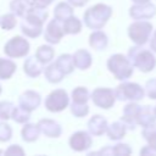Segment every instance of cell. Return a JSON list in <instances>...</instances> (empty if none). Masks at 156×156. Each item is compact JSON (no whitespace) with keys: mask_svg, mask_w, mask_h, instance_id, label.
I'll return each instance as SVG.
<instances>
[{"mask_svg":"<svg viewBox=\"0 0 156 156\" xmlns=\"http://www.w3.org/2000/svg\"><path fill=\"white\" fill-rule=\"evenodd\" d=\"M65 29H63V24L61 21H58L57 18L54 17V20H50L49 23L46 24L45 29H44V39L51 44H58L61 41V39L65 35Z\"/></svg>","mask_w":156,"mask_h":156,"instance_id":"obj_9","label":"cell"},{"mask_svg":"<svg viewBox=\"0 0 156 156\" xmlns=\"http://www.w3.org/2000/svg\"><path fill=\"white\" fill-rule=\"evenodd\" d=\"M73 56V61H74V66L78 69H88L91 66V55L89 51H87L85 49H78L77 51H74Z\"/></svg>","mask_w":156,"mask_h":156,"instance_id":"obj_17","label":"cell"},{"mask_svg":"<svg viewBox=\"0 0 156 156\" xmlns=\"http://www.w3.org/2000/svg\"><path fill=\"white\" fill-rule=\"evenodd\" d=\"M38 126L41 130V134H44L48 138H58L62 134L61 126L54 119L43 118L38 122Z\"/></svg>","mask_w":156,"mask_h":156,"instance_id":"obj_13","label":"cell"},{"mask_svg":"<svg viewBox=\"0 0 156 156\" xmlns=\"http://www.w3.org/2000/svg\"><path fill=\"white\" fill-rule=\"evenodd\" d=\"M1 91H2V87L0 85V94H1Z\"/></svg>","mask_w":156,"mask_h":156,"instance_id":"obj_43","label":"cell"},{"mask_svg":"<svg viewBox=\"0 0 156 156\" xmlns=\"http://www.w3.org/2000/svg\"><path fill=\"white\" fill-rule=\"evenodd\" d=\"M63 24V29H65V33L66 34H69V35H74V34H78L80 30H82V22L78 17L76 16H71L68 17L67 20H65L62 22Z\"/></svg>","mask_w":156,"mask_h":156,"instance_id":"obj_26","label":"cell"},{"mask_svg":"<svg viewBox=\"0 0 156 156\" xmlns=\"http://www.w3.org/2000/svg\"><path fill=\"white\" fill-rule=\"evenodd\" d=\"M91 98V94L85 87H77L71 93V99L73 102L78 104H88V100Z\"/></svg>","mask_w":156,"mask_h":156,"instance_id":"obj_29","label":"cell"},{"mask_svg":"<svg viewBox=\"0 0 156 156\" xmlns=\"http://www.w3.org/2000/svg\"><path fill=\"white\" fill-rule=\"evenodd\" d=\"M146 87H147V95L152 99H156V80H149Z\"/></svg>","mask_w":156,"mask_h":156,"instance_id":"obj_38","label":"cell"},{"mask_svg":"<svg viewBox=\"0 0 156 156\" xmlns=\"http://www.w3.org/2000/svg\"><path fill=\"white\" fill-rule=\"evenodd\" d=\"M107 44H108L107 35H106L102 30H100V29L94 30V32L89 35V45H90L94 50L101 51V50L106 49Z\"/></svg>","mask_w":156,"mask_h":156,"instance_id":"obj_20","label":"cell"},{"mask_svg":"<svg viewBox=\"0 0 156 156\" xmlns=\"http://www.w3.org/2000/svg\"><path fill=\"white\" fill-rule=\"evenodd\" d=\"M134 2H138V4H144V2H147V0H133Z\"/></svg>","mask_w":156,"mask_h":156,"instance_id":"obj_42","label":"cell"},{"mask_svg":"<svg viewBox=\"0 0 156 156\" xmlns=\"http://www.w3.org/2000/svg\"><path fill=\"white\" fill-rule=\"evenodd\" d=\"M44 63L40 62L37 56H29L23 63V71L29 78H37L44 72Z\"/></svg>","mask_w":156,"mask_h":156,"instance_id":"obj_14","label":"cell"},{"mask_svg":"<svg viewBox=\"0 0 156 156\" xmlns=\"http://www.w3.org/2000/svg\"><path fill=\"white\" fill-rule=\"evenodd\" d=\"M143 135L145 139H147L150 141V145L154 149H156V128H155V126L145 127V129L143 130Z\"/></svg>","mask_w":156,"mask_h":156,"instance_id":"obj_35","label":"cell"},{"mask_svg":"<svg viewBox=\"0 0 156 156\" xmlns=\"http://www.w3.org/2000/svg\"><path fill=\"white\" fill-rule=\"evenodd\" d=\"M29 49L30 45L27 39L20 35H15L6 41L4 46V52L10 58H20L27 56L29 54Z\"/></svg>","mask_w":156,"mask_h":156,"instance_id":"obj_4","label":"cell"},{"mask_svg":"<svg viewBox=\"0 0 156 156\" xmlns=\"http://www.w3.org/2000/svg\"><path fill=\"white\" fill-rule=\"evenodd\" d=\"M44 76L46 78V80L49 83H52V84H56V83H60L63 77L66 76L58 67L57 65L54 62V63H48L44 68Z\"/></svg>","mask_w":156,"mask_h":156,"instance_id":"obj_21","label":"cell"},{"mask_svg":"<svg viewBox=\"0 0 156 156\" xmlns=\"http://www.w3.org/2000/svg\"><path fill=\"white\" fill-rule=\"evenodd\" d=\"M17 16L13 13V12H9V13H5L1 16V20H0V27L4 29V30H11L13 29L16 26H17Z\"/></svg>","mask_w":156,"mask_h":156,"instance_id":"obj_30","label":"cell"},{"mask_svg":"<svg viewBox=\"0 0 156 156\" xmlns=\"http://www.w3.org/2000/svg\"><path fill=\"white\" fill-rule=\"evenodd\" d=\"M32 6H33L32 0H11V2H10V11L13 12L16 16L23 18L29 12Z\"/></svg>","mask_w":156,"mask_h":156,"instance_id":"obj_22","label":"cell"},{"mask_svg":"<svg viewBox=\"0 0 156 156\" xmlns=\"http://www.w3.org/2000/svg\"><path fill=\"white\" fill-rule=\"evenodd\" d=\"M41 102V96L35 90H26L18 96V106L32 112L39 107Z\"/></svg>","mask_w":156,"mask_h":156,"instance_id":"obj_12","label":"cell"},{"mask_svg":"<svg viewBox=\"0 0 156 156\" xmlns=\"http://www.w3.org/2000/svg\"><path fill=\"white\" fill-rule=\"evenodd\" d=\"M69 110H71V113L74 116V117H78V118H82V117H85L89 112V106L88 104H78V102H71L69 104Z\"/></svg>","mask_w":156,"mask_h":156,"instance_id":"obj_32","label":"cell"},{"mask_svg":"<svg viewBox=\"0 0 156 156\" xmlns=\"http://www.w3.org/2000/svg\"><path fill=\"white\" fill-rule=\"evenodd\" d=\"M45 108L52 113L66 110L69 105V96L65 89H55L45 98Z\"/></svg>","mask_w":156,"mask_h":156,"instance_id":"obj_5","label":"cell"},{"mask_svg":"<svg viewBox=\"0 0 156 156\" xmlns=\"http://www.w3.org/2000/svg\"><path fill=\"white\" fill-rule=\"evenodd\" d=\"M52 1H54V0H32L33 5L39 6V7H46V6H49Z\"/></svg>","mask_w":156,"mask_h":156,"instance_id":"obj_39","label":"cell"},{"mask_svg":"<svg viewBox=\"0 0 156 156\" xmlns=\"http://www.w3.org/2000/svg\"><path fill=\"white\" fill-rule=\"evenodd\" d=\"M130 16L135 20H144V18H149L151 16L155 15V7L150 4H140V5H135L133 7H130V11H129Z\"/></svg>","mask_w":156,"mask_h":156,"instance_id":"obj_18","label":"cell"},{"mask_svg":"<svg viewBox=\"0 0 156 156\" xmlns=\"http://www.w3.org/2000/svg\"><path fill=\"white\" fill-rule=\"evenodd\" d=\"M107 68L116 79H128L133 73V63L121 54H115L107 60Z\"/></svg>","mask_w":156,"mask_h":156,"instance_id":"obj_3","label":"cell"},{"mask_svg":"<svg viewBox=\"0 0 156 156\" xmlns=\"http://www.w3.org/2000/svg\"><path fill=\"white\" fill-rule=\"evenodd\" d=\"M73 7H82V6H84L89 0H67Z\"/></svg>","mask_w":156,"mask_h":156,"instance_id":"obj_40","label":"cell"},{"mask_svg":"<svg viewBox=\"0 0 156 156\" xmlns=\"http://www.w3.org/2000/svg\"><path fill=\"white\" fill-rule=\"evenodd\" d=\"M151 48H152V50L156 51V33H155V35H154V38L151 40Z\"/></svg>","mask_w":156,"mask_h":156,"instance_id":"obj_41","label":"cell"},{"mask_svg":"<svg viewBox=\"0 0 156 156\" xmlns=\"http://www.w3.org/2000/svg\"><path fill=\"white\" fill-rule=\"evenodd\" d=\"M12 138V128L6 122H0V143H6Z\"/></svg>","mask_w":156,"mask_h":156,"instance_id":"obj_34","label":"cell"},{"mask_svg":"<svg viewBox=\"0 0 156 156\" xmlns=\"http://www.w3.org/2000/svg\"><path fill=\"white\" fill-rule=\"evenodd\" d=\"M72 15H73V6L68 1L67 2H58L54 9V17L61 22H63L65 20H67Z\"/></svg>","mask_w":156,"mask_h":156,"instance_id":"obj_25","label":"cell"},{"mask_svg":"<svg viewBox=\"0 0 156 156\" xmlns=\"http://www.w3.org/2000/svg\"><path fill=\"white\" fill-rule=\"evenodd\" d=\"M107 127H108L107 121L105 119L104 116L100 115H94L88 122V130L91 135H96V136L102 135L104 133H106Z\"/></svg>","mask_w":156,"mask_h":156,"instance_id":"obj_15","label":"cell"},{"mask_svg":"<svg viewBox=\"0 0 156 156\" xmlns=\"http://www.w3.org/2000/svg\"><path fill=\"white\" fill-rule=\"evenodd\" d=\"M128 56L130 62L143 72L151 71L156 63L155 57L151 52L146 50H141L139 48H132L128 52Z\"/></svg>","mask_w":156,"mask_h":156,"instance_id":"obj_6","label":"cell"},{"mask_svg":"<svg viewBox=\"0 0 156 156\" xmlns=\"http://www.w3.org/2000/svg\"><path fill=\"white\" fill-rule=\"evenodd\" d=\"M126 124L121 121V122H113L111 126L107 127V136L111 139V140H118V139H122L126 134Z\"/></svg>","mask_w":156,"mask_h":156,"instance_id":"obj_27","label":"cell"},{"mask_svg":"<svg viewBox=\"0 0 156 156\" xmlns=\"http://www.w3.org/2000/svg\"><path fill=\"white\" fill-rule=\"evenodd\" d=\"M112 151L115 155H127L130 154V149L127 144H117L112 147Z\"/></svg>","mask_w":156,"mask_h":156,"instance_id":"obj_37","label":"cell"},{"mask_svg":"<svg viewBox=\"0 0 156 156\" xmlns=\"http://www.w3.org/2000/svg\"><path fill=\"white\" fill-rule=\"evenodd\" d=\"M55 63L57 65V67L65 73V74H71L74 69V61H73V56L69 55V54H62L60 55Z\"/></svg>","mask_w":156,"mask_h":156,"instance_id":"obj_24","label":"cell"},{"mask_svg":"<svg viewBox=\"0 0 156 156\" xmlns=\"http://www.w3.org/2000/svg\"><path fill=\"white\" fill-rule=\"evenodd\" d=\"M15 105L10 101H0V119L2 121H7L10 118H12L13 111H15Z\"/></svg>","mask_w":156,"mask_h":156,"instance_id":"obj_31","label":"cell"},{"mask_svg":"<svg viewBox=\"0 0 156 156\" xmlns=\"http://www.w3.org/2000/svg\"><path fill=\"white\" fill-rule=\"evenodd\" d=\"M91 100L100 108H110L115 104L116 94L108 88H96L91 93Z\"/></svg>","mask_w":156,"mask_h":156,"instance_id":"obj_8","label":"cell"},{"mask_svg":"<svg viewBox=\"0 0 156 156\" xmlns=\"http://www.w3.org/2000/svg\"><path fill=\"white\" fill-rule=\"evenodd\" d=\"M155 115H156V107H155Z\"/></svg>","mask_w":156,"mask_h":156,"instance_id":"obj_44","label":"cell"},{"mask_svg":"<svg viewBox=\"0 0 156 156\" xmlns=\"http://www.w3.org/2000/svg\"><path fill=\"white\" fill-rule=\"evenodd\" d=\"M41 134V130L37 124L34 123H26L21 130V136L26 143H34L39 139V135Z\"/></svg>","mask_w":156,"mask_h":156,"instance_id":"obj_19","label":"cell"},{"mask_svg":"<svg viewBox=\"0 0 156 156\" xmlns=\"http://www.w3.org/2000/svg\"><path fill=\"white\" fill-rule=\"evenodd\" d=\"M29 118H30V112L29 111L22 108L21 106L15 107V111H13V115H12V119L16 123L26 124V123L29 122Z\"/></svg>","mask_w":156,"mask_h":156,"instance_id":"obj_33","label":"cell"},{"mask_svg":"<svg viewBox=\"0 0 156 156\" xmlns=\"http://www.w3.org/2000/svg\"><path fill=\"white\" fill-rule=\"evenodd\" d=\"M116 98L121 101L124 100H140L144 96V91L140 85L135 83H122L115 90Z\"/></svg>","mask_w":156,"mask_h":156,"instance_id":"obj_7","label":"cell"},{"mask_svg":"<svg viewBox=\"0 0 156 156\" xmlns=\"http://www.w3.org/2000/svg\"><path fill=\"white\" fill-rule=\"evenodd\" d=\"M26 152H24V150L20 146V145H17V144H12V145H10L5 151H4V155H6V156H23Z\"/></svg>","mask_w":156,"mask_h":156,"instance_id":"obj_36","label":"cell"},{"mask_svg":"<svg viewBox=\"0 0 156 156\" xmlns=\"http://www.w3.org/2000/svg\"><path fill=\"white\" fill-rule=\"evenodd\" d=\"M35 56L37 58L43 62L44 65H48L51 62V60L55 56V50L50 46V45H40L37 51H35Z\"/></svg>","mask_w":156,"mask_h":156,"instance_id":"obj_28","label":"cell"},{"mask_svg":"<svg viewBox=\"0 0 156 156\" xmlns=\"http://www.w3.org/2000/svg\"><path fill=\"white\" fill-rule=\"evenodd\" d=\"M93 144V139L90 136V133L85 130H79L73 133L68 139V145L73 151H85L88 150Z\"/></svg>","mask_w":156,"mask_h":156,"instance_id":"obj_11","label":"cell"},{"mask_svg":"<svg viewBox=\"0 0 156 156\" xmlns=\"http://www.w3.org/2000/svg\"><path fill=\"white\" fill-rule=\"evenodd\" d=\"M140 106L135 105V104H129L124 107L123 110V116L121 118V121L128 127V128H134V126L138 123V115L140 112Z\"/></svg>","mask_w":156,"mask_h":156,"instance_id":"obj_16","label":"cell"},{"mask_svg":"<svg viewBox=\"0 0 156 156\" xmlns=\"http://www.w3.org/2000/svg\"><path fill=\"white\" fill-rule=\"evenodd\" d=\"M112 15V9L105 4H96L91 7H89L83 16L84 24L93 29L98 30L101 29L108 21V18Z\"/></svg>","mask_w":156,"mask_h":156,"instance_id":"obj_2","label":"cell"},{"mask_svg":"<svg viewBox=\"0 0 156 156\" xmlns=\"http://www.w3.org/2000/svg\"><path fill=\"white\" fill-rule=\"evenodd\" d=\"M16 68L17 65L12 60L0 57V80L10 79L16 72Z\"/></svg>","mask_w":156,"mask_h":156,"instance_id":"obj_23","label":"cell"},{"mask_svg":"<svg viewBox=\"0 0 156 156\" xmlns=\"http://www.w3.org/2000/svg\"><path fill=\"white\" fill-rule=\"evenodd\" d=\"M151 29H152V27L147 22H135L129 26L128 34L135 44L143 45L146 43L149 34L151 33Z\"/></svg>","mask_w":156,"mask_h":156,"instance_id":"obj_10","label":"cell"},{"mask_svg":"<svg viewBox=\"0 0 156 156\" xmlns=\"http://www.w3.org/2000/svg\"><path fill=\"white\" fill-rule=\"evenodd\" d=\"M48 20V12L45 7L33 5L29 12L23 17L21 22V30L28 38H38L43 32V26Z\"/></svg>","mask_w":156,"mask_h":156,"instance_id":"obj_1","label":"cell"},{"mask_svg":"<svg viewBox=\"0 0 156 156\" xmlns=\"http://www.w3.org/2000/svg\"><path fill=\"white\" fill-rule=\"evenodd\" d=\"M0 20H1V17H0Z\"/></svg>","mask_w":156,"mask_h":156,"instance_id":"obj_45","label":"cell"}]
</instances>
